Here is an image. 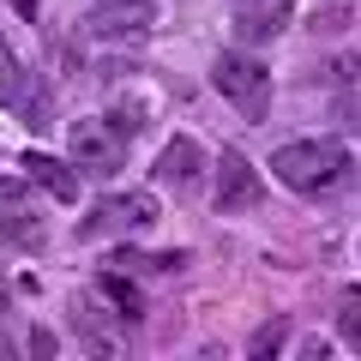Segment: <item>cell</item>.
Segmentation results:
<instances>
[{"mask_svg":"<svg viewBox=\"0 0 361 361\" xmlns=\"http://www.w3.org/2000/svg\"><path fill=\"white\" fill-rule=\"evenodd\" d=\"M271 175L289 193H331V187L349 180V151L337 139H295L271 151Z\"/></svg>","mask_w":361,"mask_h":361,"instance_id":"cell-1","label":"cell"},{"mask_svg":"<svg viewBox=\"0 0 361 361\" xmlns=\"http://www.w3.org/2000/svg\"><path fill=\"white\" fill-rule=\"evenodd\" d=\"M127 133L115 127V115H85L66 127V151H73L78 175H115L121 163H127Z\"/></svg>","mask_w":361,"mask_h":361,"instance_id":"cell-2","label":"cell"},{"mask_svg":"<svg viewBox=\"0 0 361 361\" xmlns=\"http://www.w3.org/2000/svg\"><path fill=\"white\" fill-rule=\"evenodd\" d=\"M211 85H217L247 121H259L265 103H271V73H265V61H253L247 49H223L217 61H211Z\"/></svg>","mask_w":361,"mask_h":361,"instance_id":"cell-3","label":"cell"},{"mask_svg":"<svg viewBox=\"0 0 361 361\" xmlns=\"http://www.w3.org/2000/svg\"><path fill=\"white\" fill-rule=\"evenodd\" d=\"M85 25H90V37H103V42L145 37V30L157 25V0H97Z\"/></svg>","mask_w":361,"mask_h":361,"instance_id":"cell-4","label":"cell"},{"mask_svg":"<svg viewBox=\"0 0 361 361\" xmlns=\"http://www.w3.org/2000/svg\"><path fill=\"white\" fill-rule=\"evenodd\" d=\"M157 223V193H121V199H103V205L90 211L78 223V235H121V229H151Z\"/></svg>","mask_w":361,"mask_h":361,"instance_id":"cell-5","label":"cell"},{"mask_svg":"<svg viewBox=\"0 0 361 361\" xmlns=\"http://www.w3.org/2000/svg\"><path fill=\"white\" fill-rule=\"evenodd\" d=\"M259 199H265L259 169L247 163L241 151H223L217 157V211H223V217H235V211H253Z\"/></svg>","mask_w":361,"mask_h":361,"instance_id":"cell-6","label":"cell"},{"mask_svg":"<svg viewBox=\"0 0 361 361\" xmlns=\"http://www.w3.org/2000/svg\"><path fill=\"white\" fill-rule=\"evenodd\" d=\"M157 180H163V187H175V193H193L199 180H205V151H199V139L175 133V139L157 151Z\"/></svg>","mask_w":361,"mask_h":361,"instance_id":"cell-7","label":"cell"},{"mask_svg":"<svg viewBox=\"0 0 361 361\" xmlns=\"http://www.w3.org/2000/svg\"><path fill=\"white\" fill-rule=\"evenodd\" d=\"M73 169H66L61 157H49V151H25V175L37 180L42 193H54V199H78V175H73Z\"/></svg>","mask_w":361,"mask_h":361,"instance_id":"cell-8","label":"cell"},{"mask_svg":"<svg viewBox=\"0 0 361 361\" xmlns=\"http://www.w3.org/2000/svg\"><path fill=\"white\" fill-rule=\"evenodd\" d=\"M97 295L115 301V313H121L127 325H139V319H145V295L127 283V277H115V271H103V277H97Z\"/></svg>","mask_w":361,"mask_h":361,"instance_id":"cell-9","label":"cell"},{"mask_svg":"<svg viewBox=\"0 0 361 361\" xmlns=\"http://www.w3.org/2000/svg\"><path fill=\"white\" fill-rule=\"evenodd\" d=\"M283 18H289V6H259V13H235V30H241L247 42H265V37L283 30Z\"/></svg>","mask_w":361,"mask_h":361,"instance_id":"cell-10","label":"cell"},{"mask_svg":"<svg viewBox=\"0 0 361 361\" xmlns=\"http://www.w3.org/2000/svg\"><path fill=\"white\" fill-rule=\"evenodd\" d=\"M283 343H289V325H283V319H271V325H259V331L247 337V355H259V361H265V355H277Z\"/></svg>","mask_w":361,"mask_h":361,"instance_id":"cell-11","label":"cell"},{"mask_svg":"<svg viewBox=\"0 0 361 361\" xmlns=\"http://www.w3.org/2000/svg\"><path fill=\"white\" fill-rule=\"evenodd\" d=\"M18 78H25V66L13 61V49H6V37H0V103H13V90H18Z\"/></svg>","mask_w":361,"mask_h":361,"instance_id":"cell-12","label":"cell"},{"mask_svg":"<svg viewBox=\"0 0 361 361\" xmlns=\"http://www.w3.org/2000/svg\"><path fill=\"white\" fill-rule=\"evenodd\" d=\"M337 337H343V343L361 355V313H355V307H349V313H337Z\"/></svg>","mask_w":361,"mask_h":361,"instance_id":"cell-13","label":"cell"},{"mask_svg":"<svg viewBox=\"0 0 361 361\" xmlns=\"http://www.w3.org/2000/svg\"><path fill=\"white\" fill-rule=\"evenodd\" d=\"M25 187H30V175H0V205H18Z\"/></svg>","mask_w":361,"mask_h":361,"instance_id":"cell-14","label":"cell"},{"mask_svg":"<svg viewBox=\"0 0 361 361\" xmlns=\"http://www.w3.org/2000/svg\"><path fill=\"white\" fill-rule=\"evenodd\" d=\"M235 13H259V6H289V0H229Z\"/></svg>","mask_w":361,"mask_h":361,"instance_id":"cell-15","label":"cell"},{"mask_svg":"<svg viewBox=\"0 0 361 361\" xmlns=\"http://www.w3.org/2000/svg\"><path fill=\"white\" fill-rule=\"evenodd\" d=\"M343 121H349V127L361 133V97H349V103H343Z\"/></svg>","mask_w":361,"mask_h":361,"instance_id":"cell-16","label":"cell"},{"mask_svg":"<svg viewBox=\"0 0 361 361\" xmlns=\"http://www.w3.org/2000/svg\"><path fill=\"white\" fill-rule=\"evenodd\" d=\"M13 13L18 18H37V0H13Z\"/></svg>","mask_w":361,"mask_h":361,"instance_id":"cell-17","label":"cell"},{"mask_svg":"<svg viewBox=\"0 0 361 361\" xmlns=\"http://www.w3.org/2000/svg\"><path fill=\"white\" fill-rule=\"evenodd\" d=\"M0 355H13V343H6V337H0Z\"/></svg>","mask_w":361,"mask_h":361,"instance_id":"cell-18","label":"cell"}]
</instances>
